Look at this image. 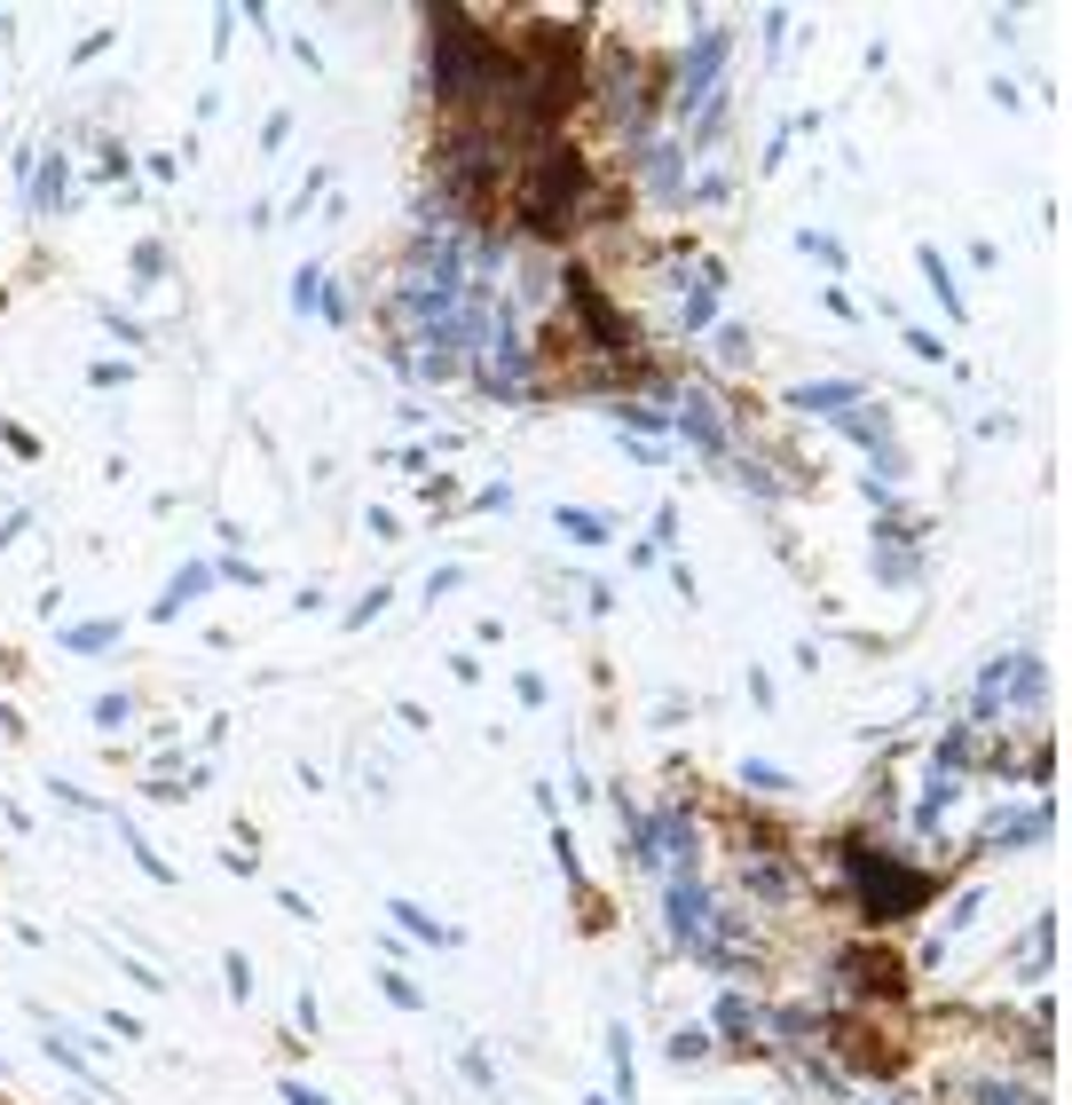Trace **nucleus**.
Instances as JSON below:
<instances>
[{
    "label": "nucleus",
    "instance_id": "f257e3e1",
    "mask_svg": "<svg viewBox=\"0 0 1072 1105\" xmlns=\"http://www.w3.org/2000/svg\"><path fill=\"white\" fill-rule=\"evenodd\" d=\"M788 411H860V387L852 379H813V387H788Z\"/></svg>",
    "mask_w": 1072,
    "mask_h": 1105
},
{
    "label": "nucleus",
    "instance_id": "f03ea898",
    "mask_svg": "<svg viewBox=\"0 0 1072 1105\" xmlns=\"http://www.w3.org/2000/svg\"><path fill=\"white\" fill-rule=\"evenodd\" d=\"M647 182H655V198H671V206L686 198V150H678V142H655V150H647Z\"/></svg>",
    "mask_w": 1072,
    "mask_h": 1105
},
{
    "label": "nucleus",
    "instance_id": "7ed1b4c3",
    "mask_svg": "<svg viewBox=\"0 0 1072 1105\" xmlns=\"http://www.w3.org/2000/svg\"><path fill=\"white\" fill-rule=\"evenodd\" d=\"M206 576H214V569H206V561H190V569H182V576H173V584H166V592H158V624H166V616H182V609H190V601H198V592H206Z\"/></svg>",
    "mask_w": 1072,
    "mask_h": 1105
},
{
    "label": "nucleus",
    "instance_id": "20e7f679",
    "mask_svg": "<svg viewBox=\"0 0 1072 1105\" xmlns=\"http://www.w3.org/2000/svg\"><path fill=\"white\" fill-rule=\"evenodd\" d=\"M553 522H560L576 545H607V537H615V522H607V514H592V505H560Z\"/></svg>",
    "mask_w": 1072,
    "mask_h": 1105
},
{
    "label": "nucleus",
    "instance_id": "39448f33",
    "mask_svg": "<svg viewBox=\"0 0 1072 1105\" xmlns=\"http://www.w3.org/2000/svg\"><path fill=\"white\" fill-rule=\"evenodd\" d=\"M63 648H71V655H103V648H119V624H111V616H103V624H71Z\"/></svg>",
    "mask_w": 1072,
    "mask_h": 1105
},
{
    "label": "nucleus",
    "instance_id": "423d86ee",
    "mask_svg": "<svg viewBox=\"0 0 1072 1105\" xmlns=\"http://www.w3.org/2000/svg\"><path fill=\"white\" fill-rule=\"evenodd\" d=\"M32 206H48V214L63 206V150H48V158H40V182H32Z\"/></svg>",
    "mask_w": 1072,
    "mask_h": 1105
},
{
    "label": "nucleus",
    "instance_id": "0eeeda50",
    "mask_svg": "<svg viewBox=\"0 0 1072 1105\" xmlns=\"http://www.w3.org/2000/svg\"><path fill=\"white\" fill-rule=\"evenodd\" d=\"M395 916L418 931V940H434V948H458V931H450V924H434V916H418V900H395Z\"/></svg>",
    "mask_w": 1072,
    "mask_h": 1105
},
{
    "label": "nucleus",
    "instance_id": "6e6552de",
    "mask_svg": "<svg viewBox=\"0 0 1072 1105\" xmlns=\"http://www.w3.org/2000/svg\"><path fill=\"white\" fill-rule=\"evenodd\" d=\"M923 277H931V293L946 300V316H962V293H954V277H946V262H939V253H923Z\"/></svg>",
    "mask_w": 1072,
    "mask_h": 1105
},
{
    "label": "nucleus",
    "instance_id": "1a4fd4ad",
    "mask_svg": "<svg viewBox=\"0 0 1072 1105\" xmlns=\"http://www.w3.org/2000/svg\"><path fill=\"white\" fill-rule=\"evenodd\" d=\"M718 1035H726V1043H734V1035H750V1003L718 995Z\"/></svg>",
    "mask_w": 1072,
    "mask_h": 1105
},
{
    "label": "nucleus",
    "instance_id": "9d476101",
    "mask_svg": "<svg viewBox=\"0 0 1072 1105\" xmlns=\"http://www.w3.org/2000/svg\"><path fill=\"white\" fill-rule=\"evenodd\" d=\"M742 782H750V790H781L788 775H781V767H765V758H742Z\"/></svg>",
    "mask_w": 1072,
    "mask_h": 1105
},
{
    "label": "nucleus",
    "instance_id": "9b49d317",
    "mask_svg": "<svg viewBox=\"0 0 1072 1105\" xmlns=\"http://www.w3.org/2000/svg\"><path fill=\"white\" fill-rule=\"evenodd\" d=\"M127 719H135L127 695H103V703H96V727H127Z\"/></svg>",
    "mask_w": 1072,
    "mask_h": 1105
},
{
    "label": "nucleus",
    "instance_id": "f8f14e48",
    "mask_svg": "<svg viewBox=\"0 0 1072 1105\" xmlns=\"http://www.w3.org/2000/svg\"><path fill=\"white\" fill-rule=\"evenodd\" d=\"M379 609H387V584H371V592H364V601H355V609H347V624H371Z\"/></svg>",
    "mask_w": 1072,
    "mask_h": 1105
},
{
    "label": "nucleus",
    "instance_id": "ddd939ff",
    "mask_svg": "<svg viewBox=\"0 0 1072 1105\" xmlns=\"http://www.w3.org/2000/svg\"><path fill=\"white\" fill-rule=\"evenodd\" d=\"M718 356H726V364H750V339H742V324H726V332H718Z\"/></svg>",
    "mask_w": 1072,
    "mask_h": 1105
},
{
    "label": "nucleus",
    "instance_id": "4468645a",
    "mask_svg": "<svg viewBox=\"0 0 1072 1105\" xmlns=\"http://www.w3.org/2000/svg\"><path fill=\"white\" fill-rule=\"evenodd\" d=\"M387 1003H395V1010H418V987H410V979H395V971H387Z\"/></svg>",
    "mask_w": 1072,
    "mask_h": 1105
},
{
    "label": "nucleus",
    "instance_id": "2eb2a0df",
    "mask_svg": "<svg viewBox=\"0 0 1072 1105\" xmlns=\"http://www.w3.org/2000/svg\"><path fill=\"white\" fill-rule=\"evenodd\" d=\"M285 1105H324V1097H316V1089H300V1082H292V1089H285Z\"/></svg>",
    "mask_w": 1072,
    "mask_h": 1105
},
{
    "label": "nucleus",
    "instance_id": "dca6fc26",
    "mask_svg": "<svg viewBox=\"0 0 1072 1105\" xmlns=\"http://www.w3.org/2000/svg\"><path fill=\"white\" fill-rule=\"evenodd\" d=\"M592 1105H607V1097H592Z\"/></svg>",
    "mask_w": 1072,
    "mask_h": 1105
}]
</instances>
